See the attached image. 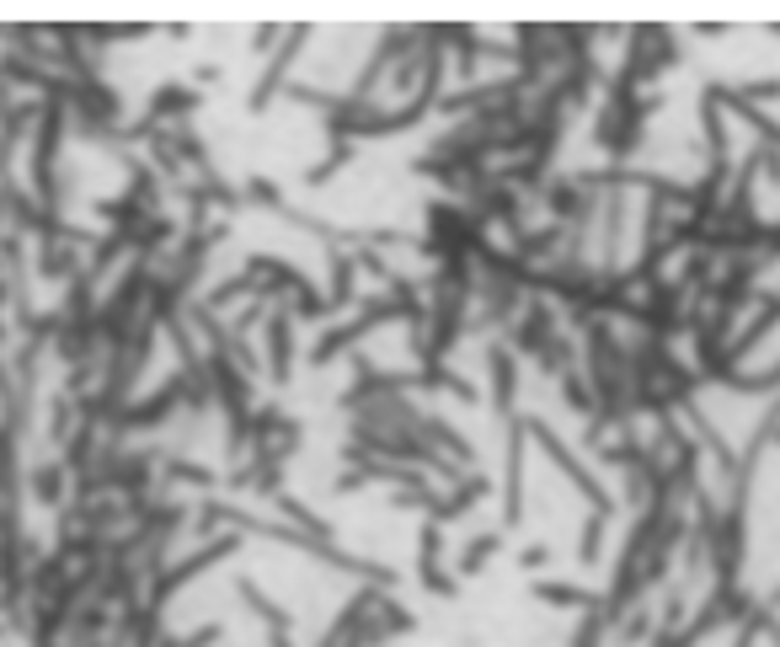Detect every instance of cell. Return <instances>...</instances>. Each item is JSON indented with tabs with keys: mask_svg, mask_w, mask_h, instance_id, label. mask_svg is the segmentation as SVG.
<instances>
[{
	"mask_svg": "<svg viewBox=\"0 0 780 647\" xmlns=\"http://www.w3.org/2000/svg\"><path fill=\"white\" fill-rule=\"evenodd\" d=\"M503 525H492V530H471L460 546H449V562H455V578L460 583H471V578H481L492 567V557L503 551Z\"/></svg>",
	"mask_w": 780,
	"mask_h": 647,
	"instance_id": "1",
	"label": "cell"
},
{
	"mask_svg": "<svg viewBox=\"0 0 780 647\" xmlns=\"http://www.w3.org/2000/svg\"><path fill=\"white\" fill-rule=\"evenodd\" d=\"M529 599L545 610H572V615H588L599 610V589H583V583H561V578H529Z\"/></svg>",
	"mask_w": 780,
	"mask_h": 647,
	"instance_id": "2",
	"label": "cell"
},
{
	"mask_svg": "<svg viewBox=\"0 0 780 647\" xmlns=\"http://www.w3.org/2000/svg\"><path fill=\"white\" fill-rule=\"evenodd\" d=\"M615 541V514H588L583 525V541H577V562L583 567H599L604 562V546Z\"/></svg>",
	"mask_w": 780,
	"mask_h": 647,
	"instance_id": "3",
	"label": "cell"
},
{
	"mask_svg": "<svg viewBox=\"0 0 780 647\" xmlns=\"http://www.w3.org/2000/svg\"><path fill=\"white\" fill-rule=\"evenodd\" d=\"M551 562L556 557H551V546H545V541H524L519 546V567H524V573H545Z\"/></svg>",
	"mask_w": 780,
	"mask_h": 647,
	"instance_id": "4",
	"label": "cell"
}]
</instances>
